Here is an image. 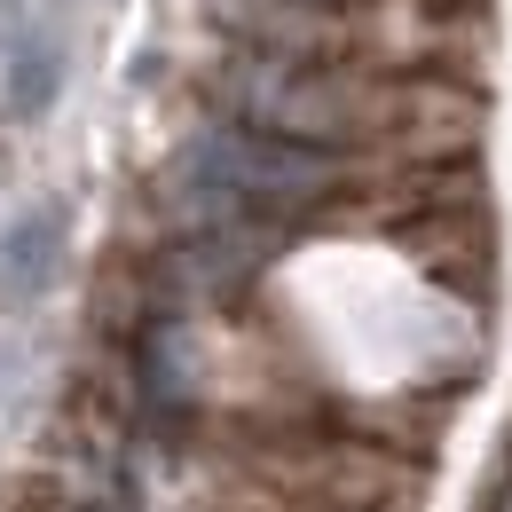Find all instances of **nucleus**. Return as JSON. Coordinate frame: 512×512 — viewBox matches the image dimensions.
Here are the masks:
<instances>
[{"label":"nucleus","mask_w":512,"mask_h":512,"mask_svg":"<svg viewBox=\"0 0 512 512\" xmlns=\"http://www.w3.org/2000/svg\"><path fill=\"white\" fill-rule=\"evenodd\" d=\"M237 111L300 150H386V158H457L489 134V87L449 71L371 64H268L237 87Z\"/></svg>","instance_id":"f257e3e1"},{"label":"nucleus","mask_w":512,"mask_h":512,"mask_svg":"<svg viewBox=\"0 0 512 512\" xmlns=\"http://www.w3.org/2000/svg\"><path fill=\"white\" fill-rule=\"evenodd\" d=\"M213 24L268 64H371V71H497V16L449 0H205Z\"/></svg>","instance_id":"f03ea898"},{"label":"nucleus","mask_w":512,"mask_h":512,"mask_svg":"<svg viewBox=\"0 0 512 512\" xmlns=\"http://www.w3.org/2000/svg\"><path fill=\"white\" fill-rule=\"evenodd\" d=\"M449 8H481V0H449Z\"/></svg>","instance_id":"7ed1b4c3"}]
</instances>
